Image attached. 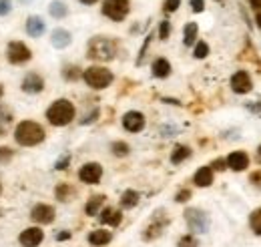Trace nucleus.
I'll list each match as a JSON object with an SVG mask.
<instances>
[{
  "label": "nucleus",
  "instance_id": "45",
  "mask_svg": "<svg viewBox=\"0 0 261 247\" xmlns=\"http://www.w3.org/2000/svg\"><path fill=\"white\" fill-rule=\"evenodd\" d=\"M55 237H57V241H66V239L72 237V233H70V231H61V233H57Z\"/></svg>",
  "mask_w": 261,
  "mask_h": 247
},
{
  "label": "nucleus",
  "instance_id": "5",
  "mask_svg": "<svg viewBox=\"0 0 261 247\" xmlns=\"http://www.w3.org/2000/svg\"><path fill=\"white\" fill-rule=\"evenodd\" d=\"M183 219L187 223L189 233H193V235H205L211 229V217L201 207H187L183 211Z\"/></svg>",
  "mask_w": 261,
  "mask_h": 247
},
{
  "label": "nucleus",
  "instance_id": "40",
  "mask_svg": "<svg viewBox=\"0 0 261 247\" xmlns=\"http://www.w3.org/2000/svg\"><path fill=\"white\" fill-rule=\"evenodd\" d=\"M249 183L261 191V169H255L253 173H249Z\"/></svg>",
  "mask_w": 261,
  "mask_h": 247
},
{
  "label": "nucleus",
  "instance_id": "42",
  "mask_svg": "<svg viewBox=\"0 0 261 247\" xmlns=\"http://www.w3.org/2000/svg\"><path fill=\"white\" fill-rule=\"evenodd\" d=\"M12 12V0H0V16H8Z\"/></svg>",
  "mask_w": 261,
  "mask_h": 247
},
{
  "label": "nucleus",
  "instance_id": "33",
  "mask_svg": "<svg viewBox=\"0 0 261 247\" xmlns=\"http://www.w3.org/2000/svg\"><path fill=\"white\" fill-rule=\"evenodd\" d=\"M177 247H199V239H197V235H193V233H185V235L179 237Z\"/></svg>",
  "mask_w": 261,
  "mask_h": 247
},
{
  "label": "nucleus",
  "instance_id": "44",
  "mask_svg": "<svg viewBox=\"0 0 261 247\" xmlns=\"http://www.w3.org/2000/svg\"><path fill=\"white\" fill-rule=\"evenodd\" d=\"M68 163H70V155H65L63 159H59V161L55 163V169H57V171H65L66 167H68Z\"/></svg>",
  "mask_w": 261,
  "mask_h": 247
},
{
  "label": "nucleus",
  "instance_id": "18",
  "mask_svg": "<svg viewBox=\"0 0 261 247\" xmlns=\"http://www.w3.org/2000/svg\"><path fill=\"white\" fill-rule=\"evenodd\" d=\"M213 181H215V171H213L209 165L199 167V169L195 171V175H193V183H195L197 187H201V189L211 187L213 185Z\"/></svg>",
  "mask_w": 261,
  "mask_h": 247
},
{
  "label": "nucleus",
  "instance_id": "39",
  "mask_svg": "<svg viewBox=\"0 0 261 247\" xmlns=\"http://www.w3.org/2000/svg\"><path fill=\"white\" fill-rule=\"evenodd\" d=\"M14 159V151L10 147H0V163H10Z\"/></svg>",
  "mask_w": 261,
  "mask_h": 247
},
{
  "label": "nucleus",
  "instance_id": "24",
  "mask_svg": "<svg viewBox=\"0 0 261 247\" xmlns=\"http://www.w3.org/2000/svg\"><path fill=\"white\" fill-rule=\"evenodd\" d=\"M139 201H141V195H139V191H135V189H127V191H123V195H121V199H119V205H121V209H135L137 205H139Z\"/></svg>",
  "mask_w": 261,
  "mask_h": 247
},
{
  "label": "nucleus",
  "instance_id": "8",
  "mask_svg": "<svg viewBox=\"0 0 261 247\" xmlns=\"http://www.w3.org/2000/svg\"><path fill=\"white\" fill-rule=\"evenodd\" d=\"M31 59H33V51L24 42H20V40L8 42V46H6V61L10 62V64H24Z\"/></svg>",
  "mask_w": 261,
  "mask_h": 247
},
{
  "label": "nucleus",
  "instance_id": "50",
  "mask_svg": "<svg viewBox=\"0 0 261 247\" xmlns=\"http://www.w3.org/2000/svg\"><path fill=\"white\" fill-rule=\"evenodd\" d=\"M2 96H4V87L0 85V98H2Z\"/></svg>",
  "mask_w": 261,
  "mask_h": 247
},
{
  "label": "nucleus",
  "instance_id": "36",
  "mask_svg": "<svg viewBox=\"0 0 261 247\" xmlns=\"http://www.w3.org/2000/svg\"><path fill=\"white\" fill-rule=\"evenodd\" d=\"M179 6H181V0H165L163 12L165 14H173V12H177V10H179Z\"/></svg>",
  "mask_w": 261,
  "mask_h": 247
},
{
  "label": "nucleus",
  "instance_id": "16",
  "mask_svg": "<svg viewBox=\"0 0 261 247\" xmlns=\"http://www.w3.org/2000/svg\"><path fill=\"white\" fill-rule=\"evenodd\" d=\"M98 219L102 225H109V227H119L123 223V211L117 209V207H102Z\"/></svg>",
  "mask_w": 261,
  "mask_h": 247
},
{
  "label": "nucleus",
  "instance_id": "22",
  "mask_svg": "<svg viewBox=\"0 0 261 247\" xmlns=\"http://www.w3.org/2000/svg\"><path fill=\"white\" fill-rule=\"evenodd\" d=\"M74 197H76V189L70 185V183H59V185L55 187V199L57 201L70 203Z\"/></svg>",
  "mask_w": 261,
  "mask_h": 247
},
{
  "label": "nucleus",
  "instance_id": "9",
  "mask_svg": "<svg viewBox=\"0 0 261 247\" xmlns=\"http://www.w3.org/2000/svg\"><path fill=\"white\" fill-rule=\"evenodd\" d=\"M229 87L235 94H249L253 91V79L247 70H237L229 79Z\"/></svg>",
  "mask_w": 261,
  "mask_h": 247
},
{
  "label": "nucleus",
  "instance_id": "30",
  "mask_svg": "<svg viewBox=\"0 0 261 247\" xmlns=\"http://www.w3.org/2000/svg\"><path fill=\"white\" fill-rule=\"evenodd\" d=\"M111 153L115 155V157H119V159L129 157L130 145L129 143H125V141H113V143H111Z\"/></svg>",
  "mask_w": 261,
  "mask_h": 247
},
{
  "label": "nucleus",
  "instance_id": "14",
  "mask_svg": "<svg viewBox=\"0 0 261 247\" xmlns=\"http://www.w3.org/2000/svg\"><path fill=\"white\" fill-rule=\"evenodd\" d=\"M225 161H227V169L235 171V173L247 171V167H249V163H251L247 151H231V153L225 157Z\"/></svg>",
  "mask_w": 261,
  "mask_h": 247
},
{
  "label": "nucleus",
  "instance_id": "47",
  "mask_svg": "<svg viewBox=\"0 0 261 247\" xmlns=\"http://www.w3.org/2000/svg\"><path fill=\"white\" fill-rule=\"evenodd\" d=\"M255 27L261 31V10L259 12H255Z\"/></svg>",
  "mask_w": 261,
  "mask_h": 247
},
{
  "label": "nucleus",
  "instance_id": "41",
  "mask_svg": "<svg viewBox=\"0 0 261 247\" xmlns=\"http://www.w3.org/2000/svg\"><path fill=\"white\" fill-rule=\"evenodd\" d=\"M151 40H153V34H147V38H145V44H143V46H141V51H139V59H137V64H141V62H143V59H145V53H147V48H149Z\"/></svg>",
  "mask_w": 261,
  "mask_h": 247
},
{
  "label": "nucleus",
  "instance_id": "37",
  "mask_svg": "<svg viewBox=\"0 0 261 247\" xmlns=\"http://www.w3.org/2000/svg\"><path fill=\"white\" fill-rule=\"evenodd\" d=\"M98 117H100V109L98 107H95L91 113H87L83 119H81V125H91V123H95Z\"/></svg>",
  "mask_w": 261,
  "mask_h": 247
},
{
  "label": "nucleus",
  "instance_id": "51",
  "mask_svg": "<svg viewBox=\"0 0 261 247\" xmlns=\"http://www.w3.org/2000/svg\"><path fill=\"white\" fill-rule=\"evenodd\" d=\"M215 2H223V0H215Z\"/></svg>",
  "mask_w": 261,
  "mask_h": 247
},
{
  "label": "nucleus",
  "instance_id": "34",
  "mask_svg": "<svg viewBox=\"0 0 261 247\" xmlns=\"http://www.w3.org/2000/svg\"><path fill=\"white\" fill-rule=\"evenodd\" d=\"M171 31H173V27H171L169 20H161V22H159V38H161V40H167V38L171 36Z\"/></svg>",
  "mask_w": 261,
  "mask_h": 247
},
{
  "label": "nucleus",
  "instance_id": "31",
  "mask_svg": "<svg viewBox=\"0 0 261 247\" xmlns=\"http://www.w3.org/2000/svg\"><path fill=\"white\" fill-rule=\"evenodd\" d=\"M209 53H211V48H209V44H207L205 40H197L195 44H193V57H195L197 61L207 59Z\"/></svg>",
  "mask_w": 261,
  "mask_h": 247
},
{
  "label": "nucleus",
  "instance_id": "6",
  "mask_svg": "<svg viewBox=\"0 0 261 247\" xmlns=\"http://www.w3.org/2000/svg\"><path fill=\"white\" fill-rule=\"evenodd\" d=\"M169 225H171V217L167 215V211H165V209H157V211L153 213V217H151V221L147 223V227L143 229V233H141L143 241L149 243V241L159 239Z\"/></svg>",
  "mask_w": 261,
  "mask_h": 247
},
{
  "label": "nucleus",
  "instance_id": "52",
  "mask_svg": "<svg viewBox=\"0 0 261 247\" xmlns=\"http://www.w3.org/2000/svg\"><path fill=\"white\" fill-rule=\"evenodd\" d=\"M0 193H2V185H0Z\"/></svg>",
  "mask_w": 261,
  "mask_h": 247
},
{
  "label": "nucleus",
  "instance_id": "1",
  "mask_svg": "<svg viewBox=\"0 0 261 247\" xmlns=\"http://www.w3.org/2000/svg\"><path fill=\"white\" fill-rule=\"evenodd\" d=\"M119 53V42L113 36H93L87 44V57L97 62H111Z\"/></svg>",
  "mask_w": 261,
  "mask_h": 247
},
{
  "label": "nucleus",
  "instance_id": "7",
  "mask_svg": "<svg viewBox=\"0 0 261 247\" xmlns=\"http://www.w3.org/2000/svg\"><path fill=\"white\" fill-rule=\"evenodd\" d=\"M100 12L113 22H123L130 12V0H102Z\"/></svg>",
  "mask_w": 261,
  "mask_h": 247
},
{
  "label": "nucleus",
  "instance_id": "48",
  "mask_svg": "<svg viewBox=\"0 0 261 247\" xmlns=\"http://www.w3.org/2000/svg\"><path fill=\"white\" fill-rule=\"evenodd\" d=\"M81 4H85V6H93V4H97L98 0H79Z\"/></svg>",
  "mask_w": 261,
  "mask_h": 247
},
{
  "label": "nucleus",
  "instance_id": "17",
  "mask_svg": "<svg viewBox=\"0 0 261 247\" xmlns=\"http://www.w3.org/2000/svg\"><path fill=\"white\" fill-rule=\"evenodd\" d=\"M24 31H27L29 36H33V38H40V36L46 32V22H44L40 16L31 14V16L27 18V22H24Z\"/></svg>",
  "mask_w": 261,
  "mask_h": 247
},
{
  "label": "nucleus",
  "instance_id": "29",
  "mask_svg": "<svg viewBox=\"0 0 261 247\" xmlns=\"http://www.w3.org/2000/svg\"><path fill=\"white\" fill-rule=\"evenodd\" d=\"M249 229H251L253 235L261 237V207L253 209V211L249 213Z\"/></svg>",
  "mask_w": 261,
  "mask_h": 247
},
{
  "label": "nucleus",
  "instance_id": "2",
  "mask_svg": "<svg viewBox=\"0 0 261 247\" xmlns=\"http://www.w3.org/2000/svg\"><path fill=\"white\" fill-rule=\"evenodd\" d=\"M44 139H46V131L36 121H20L14 129V141L20 147H36Z\"/></svg>",
  "mask_w": 261,
  "mask_h": 247
},
{
  "label": "nucleus",
  "instance_id": "35",
  "mask_svg": "<svg viewBox=\"0 0 261 247\" xmlns=\"http://www.w3.org/2000/svg\"><path fill=\"white\" fill-rule=\"evenodd\" d=\"M209 167H211L213 171H219V173H223V171H227V161H225L223 157H217V159H213V161L209 163Z\"/></svg>",
  "mask_w": 261,
  "mask_h": 247
},
{
  "label": "nucleus",
  "instance_id": "15",
  "mask_svg": "<svg viewBox=\"0 0 261 247\" xmlns=\"http://www.w3.org/2000/svg\"><path fill=\"white\" fill-rule=\"evenodd\" d=\"M20 89L27 94H38L44 91V79L38 75V72H27L22 83H20Z\"/></svg>",
  "mask_w": 261,
  "mask_h": 247
},
{
  "label": "nucleus",
  "instance_id": "19",
  "mask_svg": "<svg viewBox=\"0 0 261 247\" xmlns=\"http://www.w3.org/2000/svg\"><path fill=\"white\" fill-rule=\"evenodd\" d=\"M72 42V34L66 31V29H55L53 34H50V44L59 51H63L66 46H70Z\"/></svg>",
  "mask_w": 261,
  "mask_h": 247
},
{
  "label": "nucleus",
  "instance_id": "27",
  "mask_svg": "<svg viewBox=\"0 0 261 247\" xmlns=\"http://www.w3.org/2000/svg\"><path fill=\"white\" fill-rule=\"evenodd\" d=\"M48 14L53 18H57V20H63V18L68 16V6H66L63 0H53L48 4Z\"/></svg>",
  "mask_w": 261,
  "mask_h": 247
},
{
  "label": "nucleus",
  "instance_id": "13",
  "mask_svg": "<svg viewBox=\"0 0 261 247\" xmlns=\"http://www.w3.org/2000/svg\"><path fill=\"white\" fill-rule=\"evenodd\" d=\"M44 241V231L40 227H27L18 235V243L22 247H38Z\"/></svg>",
  "mask_w": 261,
  "mask_h": 247
},
{
  "label": "nucleus",
  "instance_id": "21",
  "mask_svg": "<svg viewBox=\"0 0 261 247\" xmlns=\"http://www.w3.org/2000/svg\"><path fill=\"white\" fill-rule=\"evenodd\" d=\"M105 201H107V195H102V193L89 197V201L85 203V215H89V217L98 215V213H100V209L105 207Z\"/></svg>",
  "mask_w": 261,
  "mask_h": 247
},
{
  "label": "nucleus",
  "instance_id": "20",
  "mask_svg": "<svg viewBox=\"0 0 261 247\" xmlns=\"http://www.w3.org/2000/svg\"><path fill=\"white\" fill-rule=\"evenodd\" d=\"M171 70H173V66H171V62L167 61L165 57H157L153 61V64H151V75L155 79H167L171 75Z\"/></svg>",
  "mask_w": 261,
  "mask_h": 247
},
{
  "label": "nucleus",
  "instance_id": "49",
  "mask_svg": "<svg viewBox=\"0 0 261 247\" xmlns=\"http://www.w3.org/2000/svg\"><path fill=\"white\" fill-rule=\"evenodd\" d=\"M255 161L261 165V143H259V147H257V151H255Z\"/></svg>",
  "mask_w": 261,
  "mask_h": 247
},
{
  "label": "nucleus",
  "instance_id": "53",
  "mask_svg": "<svg viewBox=\"0 0 261 247\" xmlns=\"http://www.w3.org/2000/svg\"><path fill=\"white\" fill-rule=\"evenodd\" d=\"M0 213H2V211H0Z\"/></svg>",
  "mask_w": 261,
  "mask_h": 247
},
{
  "label": "nucleus",
  "instance_id": "38",
  "mask_svg": "<svg viewBox=\"0 0 261 247\" xmlns=\"http://www.w3.org/2000/svg\"><path fill=\"white\" fill-rule=\"evenodd\" d=\"M191 197H193L191 189H181V191H177V195H175V203H187Z\"/></svg>",
  "mask_w": 261,
  "mask_h": 247
},
{
  "label": "nucleus",
  "instance_id": "43",
  "mask_svg": "<svg viewBox=\"0 0 261 247\" xmlns=\"http://www.w3.org/2000/svg\"><path fill=\"white\" fill-rule=\"evenodd\" d=\"M189 6L195 14H201L205 10V0H189Z\"/></svg>",
  "mask_w": 261,
  "mask_h": 247
},
{
  "label": "nucleus",
  "instance_id": "25",
  "mask_svg": "<svg viewBox=\"0 0 261 247\" xmlns=\"http://www.w3.org/2000/svg\"><path fill=\"white\" fill-rule=\"evenodd\" d=\"M193 155V151H191V147H187V145H175V149L171 151V163L173 165H181V163H185L189 157Z\"/></svg>",
  "mask_w": 261,
  "mask_h": 247
},
{
  "label": "nucleus",
  "instance_id": "12",
  "mask_svg": "<svg viewBox=\"0 0 261 247\" xmlns=\"http://www.w3.org/2000/svg\"><path fill=\"white\" fill-rule=\"evenodd\" d=\"M55 207L53 205H46V203H36L33 209H31V219H33L36 225H50L55 221Z\"/></svg>",
  "mask_w": 261,
  "mask_h": 247
},
{
  "label": "nucleus",
  "instance_id": "3",
  "mask_svg": "<svg viewBox=\"0 0 261 247\" xmlns=\"http://www.w3.org/2000/svg\"><path fill=\"white\" fill-rule=\"evenodd\" d=\"M76 119V107L68 98H57L46 109V121L53 127H66Z\"/></svg>",
  "mask_w": 261,
  "mask_h": 247
},
{
  "label": "nucleus",
  "instance_id": "23",
  "mask_svg": "<svg viewBox=\"0 0 261 247\" xmlns=\"http://www.w3.org/2000/svg\"><path fill=\"white\" fill-rule=\"evenodd\" d=\"M87 239H89V243H91L93 247H102V245H107V243L113 241V233L107 231V229H95V231L89 233Z\"/></svg>",
  "mask_w": 261,
  "mask_h": 247
},
{
  "label": "nucleus",
  "instance_id": "46",
  "mask_svg": "<svg viewBox=\"0 0 261 247\" xmlns=\"http://www.w3.org/2000/svg\"><path fill=\"white\" fill-rule=\"evenodd\" d=\"M247 2H249V6H251L255 12H259L261 10V0H247Z\"/></svg>",
  "mask_w": 261,
  "mask_h": 247
},
{
  "label": "nucleus",
  "instance_id": "28",
  "mask_svg": "<svg viewBox=\"0 0 261 247\" xmlns=\"http://www.w3.org/2000/svg\"><path fill=\"white\" fill-rule=\"evenodd\" d=\"M63 79L68 81V83H74V81L83 79V68L76 66V64H66L63 68Z\"/></svg>",
  "mask_w": 261,
  "mask_h": 247
},
{
  "label": "nucleus",
  "instance_id": "11",
  "mask_svg": "<svg viewBox=\"0 0 261 247\" xmlns=\"http://www.w3.org/2000/svg\"><path fill=\"white\" fill-rule=\"evenodd\" d=\"M121 123H123V129L129 133H141L147 127V117L141 111H127L123 115Z\"/></svg>",
  "mask_w": 261,
  "mask_h": 247
},
{
  "label": "nucleus",
  "instance_id": "4",
  "mask_svg": "<svg viewBox=\"0 0 261 247\" xmlns=\"http://www.w3.org/2000/svg\"><path fill=\"white\" fill-rule=\"evenodd\" d=\"M83 81L87 83V87H91L93 91H105L113 85L115 81V75L113 70H109L107 66H100V64H93L89 68L83 70Z\"/></svg>",
  "mask_w": 261,
  "mask_h": 247
},
{
  "label": "nucleus",
  "instance_id": "10",
  "mask_svg": "<svg viewBox=\"0 0 261 247\" xmlns=\"http://www.w3.org/2000/svg\"><path fill=\"white\" fill-rule=\"evenodd\" d=\"M102 165L97 161H89L85 163L81 169H79V179L85 183V185H98L100 179H102Z\"/></svg>",
  "mask_w": 261,
  "mask_h": 247
},
{
  "label": "nucleus",
  "instance_id": "26",
  "mask_svg": "<svg viewBox=\"0 0 261 247\" xmlns=\"http://www.w3.org/2000/svg\"><path fill=\"white\" fill-rule=\"evenodd\" d=\"M199 38V24L197 22H187L183 27V44L185 46H193Z\"/></svg>",
  "mask_w": 261,
  "mask_h": 247
},
{
  "label": "nucleus",
  "instance_id": "32",
  "mask_svg": "<svg viewBox=\"0 0 261 247\" xmlns=\"http://www.w3.org/2000/svg\"><path fill=\"white\" fill-rule=\"evenodd\" d=\"M10 123H12V113L6 107H0V137L6 135V129Z\"/></svg>",
  "mask_w": 261,
  "mask_h": 247
}]
</instances>
